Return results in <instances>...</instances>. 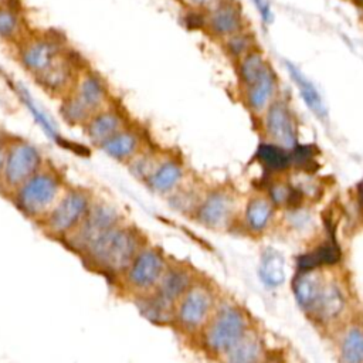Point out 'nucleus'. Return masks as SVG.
<instances>
[{"instance_id":"obj_1","label":"nucleus","mask_w":363,"mask_h":363,"mask_svg":"<svg viewBox=\"0 0 363 363\" xmlns=\"http://www.w3.org/2000/svg\"><path fill=\"white\" fill-rule=\"evenodd\" d=\"M145 244L147 241L135 225L121 223L84 254L82 259L94 271L119 282Z\"/></svg>"},{"instance_id":"obj_2","label":"nucleus","mask_w":363,"mask_h":363,"mask_svg":"<svg viewBox=\"0 0 363 363\" xmlns=\"http://www.w3.org/2000/svg\"><path fill=\"white\" fill-rule=\"evenodd\" d=\"M217 305L218 301L213 285L199 277L176 303L173 328L186 336L197 337L213 316Z\"/></svg>"},{"instance_id":"obj_3","label":"nucleus","mask_w":363,"mask_h":363,"mask_svg":"<svg viewBox=\"0 0 363 363\" xmlns=\"http://www.w3.org/2000/svg\"><path fill=\"white\" fill-rule=\"evenodd\" d=\"M248 330V320L241 308L223 302L217 305L213 316L197 337L207 353L221 357Z\"/></svg>"},{"instance_id":"obj_4","label":"nucleus","mask_w":363,"mask_h":363,"mask_svg":"<svg viewBox=\"0 0 363 363\" xmlns=\"http://www.w3.org/2000/svg\"><path fill=\"white\" fill-rule=\"evenodd\" d=\"M61 190L60 176L48 169H41L13 191V201L26 217L41 221L62 196Z\"/></svg>"},{"instance_id":"obj_5","label":"nucleus","mask_w":363,"mask_h":363,"mask_svg":"<svg viewBox=\"0 0 363 363\" xmlns=\"http://www.w3.org/2000/svg\"><path fill=\"white\" fill-rule=\"evenodd\" d=\"M169 262L170 259L160 248L147 242L138 252L119 284L132 298L150 294L159 285Z\"/></svg>"},{"instance_id":"obj_6","label":"nucleus","mask_w":363,"mask_h":363,"mask_svg":"<svg viewBox=\"0 0 363 363\" xmlns=\"http://www.w3.org/2000/svg\"><path fill=\"white\" fill-rule=\"evenodd\" d=\"M121 223H123L122 216L112 204L106 201H92L82 223L64 241L74 252L82 257Z\"/></svg>"},{"instance_id":"obj_7","label":"nucleus","mask_w":363,"mask_h":363,"mask_svg":"<svg viewBox=\"0 0 363 363\" xmlns=\"http://www.w3.org/2000/svg\"><path fill=\"white\" fill-rule=\"evenodd\" d=\"M92 201L85 190L72 189L65 191L41 220L44 231L52 238L65 240L82 223Z\"/></svg>"},{"instance_id":"obj_8","label":"nucleus","mask_w":363,"mask_h":363,"mask_svg":"<svg viewBox=\"0 0 363 363\" xmlns=\"http://www.w3.org/2000/svg\"><path fill=\"white\" fill-rule=\"evenodd\" d=\"M106 101V88L95 74H84L72 95L61 105L62 118L71 125H85L95 113L102 111Z\"/></svg>"},{"instance_id":"obj_9","label":"nucleus","mask_w":363,"mask_h":363,"mask_svg":"<svg viewBox=\"0 0 363 363\" xmlns=\"http://www.w3.org/2000/svg\"><path fill=\"white\" fill-rule=\"evenodd\" d=\"M41 169V152L27 140H16L7 146L1 186L14 191L30 177L37 174Z\"/></svg>"},{"instance_id":"obj_10","label":"nucleus","mask_w":363,"mask_h":363,"mask_svg":"<svg viewBox=\"0 0 363 363\" xmlns=\"http://www.w3.org/2000/svg\"><path fill=\"white\" fill-rule=\"evenodd\" d=\"M199 278L194 269L180 261H170L159 285L150 292L162 305L174 311L176 303Z\"/></svg>"},{"instance_id":"obj_11","label":"nucleus","mask_w":363,"mask_h":363,"mask_svg":"<svg viewBox=\"0 0 363 363\" xmlns=\"http://www.w3.org/2000/svg\"><path fill=\"white\" fill-rule=\"evenodd\" d=\"M62 55V45L60 41L41 37L27 41L20 50V62L34 77L47 71Z\"/></svg>"},{"instance_id":"obj_12","label":"nucleus","mask_w":363,"mask_h":363,"mask_svg":"<svg viewBox=\"0 0 363 363\" xmlns=\"http://www.w3.org/2000/svg\"><path fill=\"white\" fill-rule=\"evenodd\" d=\"M233 207V199L225 191L214 190L201 199L193 217L206 228L220 230L230 223Z\"/></svg>"},{"instance_id":"obj_13","label":"nucleus","mask_w":363,"mask_h":363,"mask_svg":"<svg viewBox=\"0 0 363 363\" xmlns=\"http://www.w3.org/2000/svg\"><path fill=\"white\" fill-rule=\"evenodd\" d=\"M184 180V167L174 157L162 159V162L155 167L150 176L146 179V187L157 194L169 197L174 193Z\"/></svg>"},{"instance_id":"obj_14","label":"nucleus","mask_w":363,"mask_h":363,"mask_svg":"<svg viewBox=\"0 0 363 363\" xmlns=\"http://www.w3.org/2000/svg\"><path fill=\"white\" fill-rule=\"evenodd\" d=\"M265 129L268 135L282 146L294 147L296 142V130L292 115L286 105L281 101L274 102L265 118Z\"/></svg>"},{"instance_id":"obj_15","label":"nucleus","mask_w":363,"mask_h":363,"mask_svg":"<svg viewBox=\"0 0 363 363\" xmlns=\"http://www.w3.org/2000/svg\"><path fill=\"white\" fill-rule=\"evenodd\" d=\"M123 128L125 121L118 111L102 109L84 125V133L91 143L101 146Z\"/></svg>"},{"instance_id":"obj_16","label":"nucleus","mask_w":363,"mask_h":363,"mask_svg":"<svg viewBox=\"0 0 363 363\" xmlns=\"http://www.w3.org/2000/svg\"><path fill=\"white\" fill-rule=\"evenodd\" d=\"M105 155L118 162H130L142 152V136L136 130L123 128L99 146Z\"/></svg>"},{"instance_id":"obj_17","label":"nucleus","mask_w":363,"mask_h":363,"mask_svg":"<svg viewBox=\"0 0 363 363\" xmlns=\"http://www.w3.org/2000/svg\"><path fill=\"white\" fill-rule=\"evenodd\" d=\"M325 282L322 277L315 271H298L296 277L294 278L292 289L296 298V302L308 312H312L322 291Z\"/></svg>"},{"instance_id":"obj_18","label":"nucleus","mask_w":363,"mask_h":363,"mask_svg":"<svg viewBox=\"0 0 363 363\" xmlns=\"http://www.w3.org/2000/svg\"><path fill=\"white\" fill-rule=\"evenodd\" d=\"M345 305L346 301L340 288L335 282L325 284L323 291L311 313L322 322H332L342 315Z\"/></svg>"},{"instance_id":"obj_19","label":"nucleus","mask_w":363,"mask_h":363,"mask_svg":"<svg viewBox=\"0 0 363 363\" xmlns=\"http://www.w3.org/2000/svg\"><path fill=\"white\" fill-rule=\"evenodd\" d=\"M286 69H288L292 81L295 82L305 105L309 108V111L320 121H326L328 109H326V105H325L320 94L315 88V85L294 64L286 62Z\"/></svg>"},{"instance_id":"obj_20","label":"nucleus","mask_w":363,"mask_h":363,"mask_svg":"<svg viewBox=\"0 0 363 363\" xmlns=\"http://www.w3.org/2000/svg\"><path fill=\"white\" fill-rule=\"evenodd\" d=\"M262 346L257 335L247 332L223 356V363H259Z\"/></svg>"},{"instance_id":"obj_21","label":"nucleus","mask_w":363,"mask_h":363,"mask_svg":"<svg viewBox=\"0 0 363 363\" xmlns=\"http://www.w3.org/2000/svg\"><path fill=\"white\" fill-rule=\"evenodd\" d=\"M340 261V250L333 241H328L315 250L296 258L298 271H311L323 265H333Z\"/></svg>"},{"instance_id":"obj_22","label":"nucleus","mask_w":363,"mask_h":363,"mask_svg":"<svg viewBox=\"0 0 363 363\" xmlns=\"http://www.w3.org/2000/svg\"><path fill=\"white\" fill-rule=\"evenodd\" d=\"M37 82L48 92H60L72 81V64L62 55L43 74L35 77Z\"/></svg>"},{"instance_id":"obj_23","label":"nucleus","mask_w":363,"mask_h":363,"mask_svg":"<svg viewBox=\"0 0 363 363\" xmlns=\"http://www.w3.org/2000/svg\"><path fill=\"white\" fill-rule=\"evenodd\" d=\"M207 26L217 35H234L241 26L240 13L231 4H220L210 13Z\"/></svg>"},{"instance_id":"obj_24","label":"nucleus","mask_w":363,"mask_h":363,"mask_svg":"<svg viewBox=\"0 0 363 363\" xmlns=\"http://www.w3.org/2000/svg\"><path fill=\"white\" fill-rule=\"evenodd\" d=\"M258 271L261 281L267 286H279L285 281V259L277 250L268 248L261 255Z\"/></svg>"},{"instance_id":"obj_25","label":"nucleus","mask_w":363,"mask_h":363,"mask_svg":"<svg viewBox=\"0 0 363 363\" xmlns=\"http://www.w3.org/2000/svg\"><path fill=\"white\" fill-rule=\"evenodd\" d=\"M132 299H133L136 308L139 309L140 315L145 319H147L149 322L156 323V325L173 326L174 311L162 305L152 294L140 295V296H136V298H132Z\"/></svg>"},{"instance_id":"obj_26","label":"nucleus","mask_w":363,"mask_h":363,"mask_svg":"<svg viewBox=\"0 0 363 363\" xmlns=\"http://www.w3.org/2000/svg\"><path fill=\"white\" fill-rule=\"evenodd\" d=\"M342 363H363V328L350 326L340 342Z\"/></svg>"},{"instance_id":"obj_27","label":"nucleus","mask_w":363,"mask_h":363,"mask_svg":"<svg viewBox=\"0 0 363 363\" xmlns=\"http://www.w3.org/2000/svg\"><path fill=\"white\" fill-rule=\"evenodd\" d=\"M257 159L269 170H286L291 163V153L275 143H261L257 149Z\"/></svg>"},{"instance_id":"obj_28","label":"nucleus","mask_w":363,"mask_h":363,"mask_svg":"<svg viewBox=\"0 0 363 363\" xmlns=\"http://www.w3.org/2000/svg\"><path fill=\"white\" fill-rule=\"evenodd\" d=\"M16 89H17V94H18L20 99L24 102V105L31 112V115L35 118L38 125L44 129L47 136L54 139V140H60L58 130H57V126H55L52 118L48 116V113L35 102V99L31 96V94L21 84H17Z\"/></svg>"},{"instance_id":"obj_29","label":"nucleus","mask_w":363,"mask_h":363,"mask_svg":"<svg viewBox=\"0 0 363 363\" xmlns=\"http://www.w3.org/2000/svg\"><path fill=\"white\" fill-rule=\"evenodd\" d=\"M272 89H274V79L271 75L269 68H267L261 77L251 85L248 86V104L254 111H262L271 95H272Z\"/></svg>"},{"instance_id":"obj_30","label":"nucleus","mask_w":363,"mask_h":363,"mask_svg":"<svg viewBox=\"0 0 363 363\" xmlns=\"http://www.w3.org/2000/svg\"><path fill=\"white\" fill-rule=\"evenodd\" d=\"M272 216V206L269 201L261 197H255L248 201L245 208V223L252 231H262Z\"/></svg>"},{"instance_id":"obj_31","label":"nucleus","mask_w":363,"mask_h":363,"mask_svg":"<svg viewBox=\"0 0 363 363\" xmlns=\"http://www.w3.org/2000/svg\"><path fill=\"white\" fill-rule=\"evenodd\" d=\"M169 206L180 213V214H190L193 216L201 201V199H199L197 193L193 189H186L183 184L174 191L172 193L169 197Z\"/></svg>"},{"instance_id":"obj_32","label":"nucleus","mask_w":363,"mask_h":363,"mask_svg":"<svg viewBox=\"0 0 363 363\" xmlns=\"http://www.w3.org/2000/svg\"><path fill=\"white\" fill-rule=\"evenodd\" d=\"M268 67L265 65L262 57L258 52H251L245 55V58L240 64V77L248 88L261 77V74Z\"/></svg>"},{"instance_id":"obj_33","label":"nucleus","mask_w":363,"mask_h":363,"mask_svg":"<svg viewBox=\"0 0 363 363\" xmlns=\"http://www.w3.org/2000/svg\"><path fill=\"white\" fill-rule=\"evenodd\" d=\"M162 162V159L156 157L155 153H138L130 162H129V170L132 174L139 179L146 182V179L150 176V173L155 170V167Z\"/></svg>"},{"instance_id":"obj_34","label":"nucleus","mask_w":363,"mask_h":363,"mask_svg":"<svg viewBox=\"0 0 363 363\" xmlns=\"http://www.w3.org/2000/svg\"><path fill=\"white\" fill-rule=\"evenodd\" d=\"M316 149L311 145H295L291 152V163L305 172H312L318 167L315 160Z\"/></svg>"},{"instance_id":"obj_35","label":"nucleus","mask_w":363,"mask_h":363,"mask_svg":"<svg viewBox=\"0 0 363 363\" xmlns=\"http://www.w3.org/2000/svg\"><path fill=\"white\" fill-rule=\"evenodd\" d=\"M20 27V17L16 9L0 7V37L4 40L13 38Z\"/></svg>"},{"instance_id":"obj_36","label":"nucleus","mask_w":363,"mask_h":363,"mask_svg":"<svg viewBox=\"0 0 363 363\" xmlns=\"http://www.w3.org/2000/svg\"><path fill=\"white\" fill-rule=\"evenodd\" d=\"M271 200L277 204H288L289 194H291V187L284 186V184H275L271 187Z\"/></svg>"},{"instance_id":"obj_37","label":"nucleus","mask_w":363,"mask_h":363,"mask_svg":"<svg viewBox=\"0 0 363 363\" xmlns=\"http://www.w3.org/2000/svg\"><path fill=\"white\" fill-rule=\"evenodd\" d=\"M247 45H248V40L244 35H233L227 43L228 51L234 55L242 54L247 50Z\"/></svg>"},{"instance_id":"obj_38","label":"nucleus","mask_w":363,"mask_h":363,"mask_svg":"<svg viewBox=\"0 0 363 363\" xmlns=\"http://www.w3.org/2000/svg\"><path fill=\"white\" fill-rule=\"evenodd\" d=\"M254 4L257 6V10L259 11L261 14V18L265 21V23H271L272 21V11H271V7L269 4L267 3V0H252Z\"/></svg>"},{"instance_id":"obj_39","label":"nucleus","mask_w":363,"mask_h":363,"mask_svg":"<svg viewBox=\"0 0 363 363\" xmlns=\"http://www.w3.org/2000/svg\"><path fill=\"white\" fill-rule=\"evenodd\" d=\"M7 146H9V145L0 142V184H1V180H3V172H4V166H6Z\"/></svg>"},{"instance_id":"obj_40","label":"nucleus","mask_w":363,"mask_h":363,"mask_svg":"<svg viewBox=\"0 0 363 363\" xmlns=\"http://www.w3.org/2000/svg\"><path fill=\"white\" fill-rule=\"evenodd\" d=\"M357 199H359V204H360V207L363 210V182L357 187Z\"/></svg>"},{"instance_id":"obj_41","label":"nucleus","mask_w":363,"mask_h":363,"mask_svg":"<svg viewBox=\"0 0 363 363\" xmlns=\"http://www.w3.org/2000/svg\"><path fill=\"white\" fill-rule=\"evenodd\" d=\"M213 0H189L190 4L193 6H197V7H201V6H207L208 3H211Z\"/></svg>"},{"instance_id":"obj_42","label":"nucleus","mask_w":363,"mask_h":363,"mask_svg":"<svg viewBox=\"0 0 363 363\" xmlns=\"http://www.w3.org/2000/svg\"><path fill=\"white\" fill-rule=\"evenodd\" d=\"M356 1H363V0H356Z\"/></svg>"},{"instance_id":"obj_43","label":"nucleus","mask_w":363,"mask_h":363,"mask_svg":"<svg viewBox=\"0 0 363 363\" xmlns=\"http://www.w3.org/2000/svg\"><path fill=\"white\" fill-rule=\"evenodd\" d=\"M0 1H1V0H0Z\"/></svg>"}]
</instances>
